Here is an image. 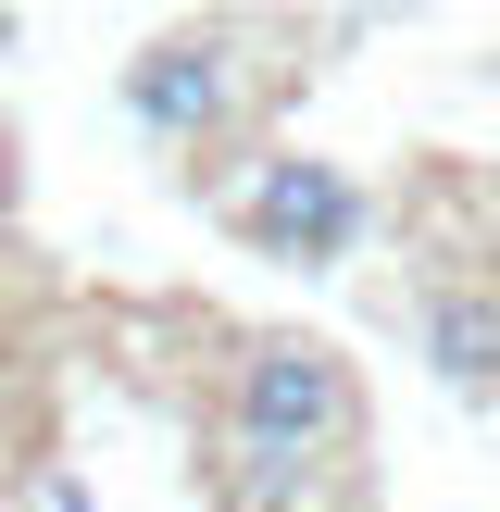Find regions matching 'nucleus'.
Listing matches in <instances>:
<instances>
[{"instance_id":"1","label":"nucleus","mask_w":500,"mask_h":512,"mask_svg":"<svg viewBox=\"0 0 500 512\" xmlns=\"http://www.w3.org/2000/svg\"><path fill=\"white\" fill-rule=\"evenodd\" d=\"M225 438H263V450H350L363 438V375L338 363L325 338H250L238 375H225Z\"/></svg>"},{"instance_id":"2","label":"nucleus","mask_w":500,"mask_h":512,"mask_svg":"<svg viewBox=\"0 0 500 512\" xmlns=\"http://www.w3.org/2000/svg\"><path fill=\"white\" fill-rule=\"evenodd\" d=\"M238 238L263 250V263H338V250L363 238V188H350L325 150H275L238 188Z\"/></svg>"},{"instance_id":"3","label":"nucleus","mask_w":500,"mask_h":512,"mask_svg":"<svg viewBox=\"0 0 500 512\" xmlns=\"http://www.w3.org/2000/svg\"><path fill=\"white\" fill-rule=\"evenodd\" d=\"M225 100H238V63H225V38H150L138 63H125V113L163 125V138H213Z\"/></svg>"},{"instance_id":"4","label":"nucleus","mask_w":500,"mask_h":512,"mask_svg":"<svg viewBox=\"0 0 500 512\" xmlns=\"http://www.w3.org/2000/svg\"><path fill=\"white\" fill-rule=\"evenodd\" d=\"M425 363H438V388L500 400V300L488 288H438L425 300Z\"/></svg>"},{"instance_id":"5","label":"nucleus","mask_w":500,"mask_h":512,"mask_svg":"<svg viewBox=\"0 0 500 512\" xmlns=\"http://www.w3.org/2000/svg\"><path fill=\"white\" fill-rule=\"evenodd\" d=\"M225 488H238L250 512H288L300 488H313V450H263V438H225Z\"/></svg>"},{"instance_id":"6","label":"nucleus","mask_w":500,"mask_h":512,"mask_svg":"<svg viewBox=\"0 0 500 512\" xmlns=\"http://www.w3.org/2000/svg\"><path fill=\"white\" fill-rule=\"evenodd\" d=\"M0 213H13V138H0Z\"/></svg>"}]
</instances>
